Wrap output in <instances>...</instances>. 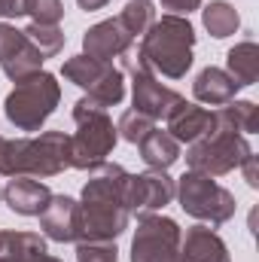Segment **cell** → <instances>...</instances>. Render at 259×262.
Here are the masks:
<instances>
[{"instance_id": "obj_1", "label": "cell", "mask_w": 259, "mask_h": 262, "mask_svg": "<svg viewBox=\"0 0 259 262\" xmlns=\"http://www.w3.org/2000/svg\"><path fill=\"white\" fill-rule=\"evenodd\" d=\"M140 55L146 58L149 70L165 79H183L192 67L195 49V28L186 15L165 12L153 21V28L140 37Z\"/></svg>"}, {"instance_id": "obj_2", "label": "cell", "mask_w": 259, "mask_h": 262, "mask_svg": "<svg viewBox=\"0 0 259 262\" xmlns=\"http://www.w3.org/2000/svg\"><path fill=\"white\" fill-rule=\"evenodd\" d=\"M61 104V82L55 73L40 70L21 82L12 85V92L3 101V116L15 131L37 134L49 122V116Z\"/></svg>"}, {"instance_id": "obj_3", "label": "cell", "mask_w": 259, "mask_h": 262, "mask_svg": "<svg viewBox=\"0 0 259 262\" xmlns=\"http://www.w3.org/2000/svg\"><path fill=\"white\" fill-rule=\"evenodd\" d=\"M73 122H76V131L70 134V168L92 171L101 162H107V156L116 149L119 143L116 125L110 113L85 95L73 104Z\"/></svg>"}, {"instance_id": "obj_4", "label": "cell", "mask_w": 259, "mask_h": 262, "mask_svg": "<svg viewBox=\"0 0 259 262\" xmlns=\"http://www.w3.org/2000/svg\"><path fill=\"white\" fill-rule=\"evenodd\" d=\"M213 113H217V128L186 146V171H198L207 177H226L241 168V162L253 152V146L241 131H235L226 122L220 107H213Z\"/></svg>"}, {"instance_id": "obj_5", "label": "cell", "mask_w": 259, "mask_h": 262, "mask_svg": "<svg viewBox=\"0 0 259 262\" xmlns=\"http://www.w3.org/2000/svg\"><path fill=\"white\" fill-rule=\"evenodd\" d=\"M174 198L180 201L186 216H192L204 226H223L238 210L235 195L226 186H220L217 177H207L198 171H186L180 180H174Z\"/></svg>"}, {"instance_id": "obj_6", "label": "cell", "mask_w": 259, "mask_h": 262, "mask_svg": "<svg viewBox=\"0 0 259 262\" xmlns=\"http://www.w3.org/2000/svg\"><path fill=\"white\" fill-rule=\"evenodd\" d=\"M119 58H122V67L119 70L131 76V110L149 116L153 122L165 119L171 113V107L180 101V92H174L171 85H162L159 82V76L149 70L146 58L140 55V46L131 43Z\"/></svg>"}, {"instance_id": "obj_7", "label": "cell", "mask_w": 259, "mask_h": 262, "mask_svg": "<svg viewBox=\"0 0 259 262\" xmlns=\"http://www.w3.org/2000/svg\"><path fill=\"white\" fill-rule=\"evenodd\" d=\"M183 229L165 213H146L137 220L131 238V262H177Z\"/></svg>"}, {"instance_id": "obj_8", "label": "cell", "mask_w": 259, "mask_h": 262, "mask_svg": "<svg viewBox=\"0 0 259 262\" xmlns=\"http://www.w3.org/2000/svg\"><path fill=\"white\" fill-rule=\"evenodd\" d=\"M67 168H70V134H64V131H37L34 137H25L18 177L49 180V177L64 174Z\"/></svg>"}, {"instance_id": "obj_9", "label": "cell", "mask_w": 259, "mask_h": 262, "mask_svg": "<svg viewBox=\"0 0 259 262\" xmlns=\"http://www.w3.org/2000/svg\"><path fill=\"white\" fill-rule=\"evenodd\" d=\"M171 201H174V177H168V171L146 168L143 174H128L125 192H122V207L128 213H137V216L159 213Z\"/></svg>"}, {"instance_id": "obj_10", "label": "cell", "mask_w": 259, "mask_h": 262, "mask_svg": "<svg viewBox=\"0 0 259 262\" xmlns=\"http://www.w3.org/2000/svg\"><path fill=\"white\" fill-rule=\"evenodd\" d=\"M128 220L122 204L79 201V241H116L128 232Z\"/></svg>"}, {"instance_id": "obj_11", "label": "cell", "mask_w": 259, "mask_h": 262, "mask_svg": "<svg viewBox=\"0 0 259 262\" xmlns=\"http://www.w3.org/2000/svg\"><path fill=\"white\" fill-rule=\"evenodd\" d=\"M217 128V113L210 107H201V104H192V101H177L171 107V113L165 116V131L183 146H189L195 140L207 137L210 131Z\"/></svg>"}, {"instance_id": "obj_12", "label": "cell", "mask_w": 259, "mask_h": 262, "mask_svg": "<svg viewBox=\"0 0 259 262\" xmlns=\"http://www.w3.org/2000/svg\"><path fill=\"white\" fill-rule=\"evenodd\" d=\"M40 229L46 241L76 244L79 241V198L52 195L40 213Z\"/></svg>"}, {"instance_id": "obj_13", "label": "cell", "mask_w": 259, "mask_h": 262, "mask_svg": "<svg viewBox=\"0 0 259 262\" xmlns=\"http://www.w3.org/2000/svg\"><path fill=\"white\" fill-rule=\"evenodd\" d=\"M131 43H134V37L119 25V18H104L82 34V55L113 64V58H119Z\"/></svg>"}, {"instance_id": "obj_14", "label": "cell", "mask_w": 259, "mask_h": 262, "mask_svg": "<svg viewBox=\"0 0 259 262\" xmlns=\"http://www.w3.org/2000/svg\"><path fill=\"white\" fill-rule=\"evenodd\" d=\"M177 262H232V253L217 229L198 223L192 229H186V235L180 238Z\"/></svg>"}, {"instance_id": "obj_15", "label": "cell", "mask_w": 259, "mask_h": 262, "mask_svg": "<svg viewBox=\"0 0 259 262\" xmlns=\"http://www.w3.org/2000/svg\"><path fill=\"white\" fill-rule=\"evenodd\" d=\"M89 180L82 183L79 201H107V204H122V192H125V180L128 171L119 162H101L98 168L85 171Z\"/></svg>"}, {"instance_id": "obj_16", "label": "cell", "mask_w": 259, "mask_h": 262, "mask_svg": "<svg viewBox=\"0 0 259 262\" xmlns=\"http://www.w3.org/2000/svg\"><path fill=\"white\" fill-rule=\"evenodd\" d=\"M49 198L52 189L37 177H9V183L3 186V201L18 216H40Z\"/></svg>"}, {"instance_id": "obj_17", "label": "cell", "mask_w": 259, "mask_h": 262, "mask_svg": "<svg viewBox=\"0 0 259 262\" xmlns=\"http://www.w3.org/2000/svg\"><path fill=\"white\" fill-rule=\"evenodd\" d=\"M238 92H241V85L223 67H213V64L198 70V76L192 82V95L201 107H226V104H232L238 98Z\"/></svg>"}, {"instance_id": "obj_18", "label": "cell", "mask_w": 259, "mask_h": 262, "mask_svg": "<svg viewBox=\"0 0 259 262\" xmlns=\"http://www.w3.org/2000/svg\"><path fill=\"white\" fill-rule=\"evenodd\" d=\"M140 162L149 171H168L177 159H180V143L168 134L165 128H153L140 143H137Z\"/></svg>"}, {"instance_id": "obj_19", "label": "cell", "mask_w": 259, "mask_h": 262, "mask_svg": "<svg viewBox=\"0 0 259 262\" xmlns=\"http://www.w3.org/2000/svg\"><path fill=\"white\" fill-rule=\"evenodd\" d=\"M46 253V238L25 229H0V262H31Z\"/></svg>"}, {"instance_id": "obj_20", "label": "cell", "mask_w": 259, "mask_h": 262, "mask_svg": "<svg viewBox=\"0 0 259 262\" xmlns=\"http://www.w3.org/2000/svg\"><path fill=\"white\" fill-rule=\"evenodd\" d=\"M241 89L256 85L259 79V46L253 40H241L226 52V67H223Z\"/></svg>"}, {"instance_id": "obj_21", "label": "cell", "mask_w": 259, "mask_h": 262, "mask_svg": "<svg viewBox=\"0 0 259 262\" xmlns=\"http://www.w3.org/2000/svg\"><path fill=\"white\" fill-rule=\"evenodd\" d=\"M201 25H204V31H207L213 40H226V37L238 34L241 15H238V9H235L229 0H210V3L201 9Z\"/></svg>"}, {"instance_id": "obj_22", "label": "cell", "mask_w": 259, "mask_h": 262, "mask_svg": "<svg viewBox=\"0 0 259 262\" xmlns=\"http://www.w3.org/2000/svg\"><path fill=\"white\" fill-rule=\"evenodd\" d=\"M46 64V58L28 43V37H25V43L9 55V58H3L0 61V70L6 73V79H12V82H21V79H28V76H34V73H40Z\"/></svg>"}, {"instance_id": "obj_23", "label": "cell", "mask_w": 259, "mask_h": 262, "mask_svg": "<svg viewBox=\"0 0 259 262\" xmlns=\"http://www.w3.org/2000/svg\"><path fill=\"white\" fill-rule=\"evenodd\" d=\"M85 98H92L98 107H104V110H110V107H116V104H122L125 101V73L119 70V67H107V73L85 92Z\"/></svg>"}, {"instance_id": "obj_24", "label": "cell", "mask_w": 259, "mask_h": 262, "mask_svg": "<svg viewBox=\"0 0 259 262\" xmlns=\"http://www.w3.org/2000/svg\"><path fill=\"white\" fill-rule=\"evenodd\" d=\"M107 67L104 61H95V58H89V55H73V58H67L64 64H61V76H64L67 82H73L76 89H82V92H89L104 73H107Z\"/></svg>"}, {"instance_id": "obj_25", "label": "cell", "mask_w": 259, "mask_h": 262, "mask_svg": "<svg viewBox=\"0 0 259 262\" xmlns=\"http://www.w3.org/2000/svg\"><path fill=\"white\" fill-rule=\"evenodd\" d=\"M25 37H28V43H31L43 58H55L67 43L61 25H34V21H31V25L25 28Z\"/></svg>"}, {"instance_id": "obj_26", "label": "cell", "mask_w": 259, "mask_h": 262, "mask_svg": "<svg viewBox=\"0 0 259 262\" xmlns=\"http://www.w3.org/2000/svg\"><path fill=\"white\" fill-rule=\"evenodd\" d=\"M116 18H119V25L128 31L131 37L137 40V37H143V34L153 28V21H156V6H153V0H128Z\"/></svg>"}, {"instance_id": "obj_27", "label": "cell", "mask_w": 259, "mask_h": 262, "mask_svg": "<svg viewBox=\"0 0 259 262\" xmlns=\"http://www.w3.org/2000/svg\"><path fill=\"white\" fill-rule=\"evenodd\" d=\"M220 113L226 116V122L232 125L235 131H241L244 137H250V134H256L259 131V107L256 101H232V104H226V107H220Z\"/></svg>"}, {"instance_id": "obj_28", "label": "cell", "mask_w": 259, "mask_h": 262, "mask_svg": "<svg viewBox=\"0 0 259 262\" xmlns=\"http://www.w3.org/2000/svg\"><path fill=\"white\" fill-rule=\"evenodd\" d=\"M153 128H156V122H153L149 116L137 113V110H125V113L119 116V122H116V134H119L122 140L134 143V146H137Z\"/></svg>"}, {"instance_id": "obj_29", "label": "cell", "mask_w": 259, "mask_h": 262, "mask_svg": "<svg viewBox=\"0 0 259 262\" xmlns=\"http://www.w3.org/2000/svg\"><path fill=\"white\" fill-rule=\"evenodd\" d=\"M25 15L34 25H61L64 0H25Z\"/></svg>"}, {"instance_id": "obj_30", "label": "cell", "mask_w": 259, "mask_h": 262, "mask_svg": "<svg viewBox=\"0 0 259 262\" xmlns=\"http://www.w3.org/2000/svg\"><path fill=\"white\" fill-rule=\"evenodd\" d=\"M76 262H119L116 241H76Z\"/></svg>"}, {"instance_id": "obj_31", "label": "cell", "mask_w": 259, "mask_h": 262, "mask_svg": "<svg viewBox=\"0 0 259 262\" xmlns=\"http://www.w3.org/2000/svg\"><path fill=\"white\" fill-rule=\"evenodd\" d=\"M21 43H25V31H18V28L9 25V21H0V61L9 58Z\"/></svg>"}, {"instance_id": "obj_32", "label": "cell", "mask_w": 259, "mask_h": 262, "mask_svg": "<svg viewBox=\"0 0 259 262\" xmlns=\"http://www.w3.org/2000/svg\"><path fill=\"white\" fill-rule=\"evenodd\" d=\"M162 9H168L171 15H186L195 9H201V0H162Z\"/></svg>"}, {"instance_id": "obj_33", "label": "cell", "mask_w": 259, "mask_h": 262, "mask_svg": "<svg viewBox=\"0 0 259 262\" xmlns=\"http://www.w3.org/2000/svg\"><path fill=\"white\" fill-rule=\"evenodd\" d=\"M241 171H244V180L250 189H259V171H256V152H250L244 162H241Z\"/></svg>"}, {"instance_id": "obj_34", "label": "cell", "mask_w": 259, "mask_h": 262, "mask_svg": "<svg viewBox=\"0 0 259 262\" xmlns=\"http://www.w3.org/2000/svg\"><path fill=\"white\" fill-rule=\"evenodd\" d=\"M21 15H25V0H0V21L21 18Z\"/></svg>"}, {"instance_id": "obj_35", "label": "cell", "mask_w": 259, "mask_h": 262, "mask_svg": "<svg viewBox=\"0 0 259 262\" xmlns=\"http://www.w3.org/2000/svg\"><path fill=\"white\" fill-rule=\"evenodd\" d=\"M110 0H76V6L82 9V12H98V9H104Z\"/></svg>"}, {"instance_id": "obj_36", "label": "cell", "mask_w": 259, "mask_h": 262, "mask_svg": "<svg viewBox=\"0 0 259 262\" xmlns=\"http://www.w3.org/2000/svg\"><path fill=\"white\" fill-rule=\"evenodd\" d=\"M31 262H64V259H58V256H52V253L46 250V253H40V256H34Z\"/></svg>"}, {"instance_id": "obj_37", "label": "cell", "mask_w": 259, "mask_h": 262, "mask_svg": "<svg viewBox=\"0 0 259 262\" xmlns=\"http://www.w3.org/2000/svg\"><path fill=\"white\" fill-rule=\"evenodd\" d=\"M0 201H3V189H0Z\"/></svg>"}]
</instances>
